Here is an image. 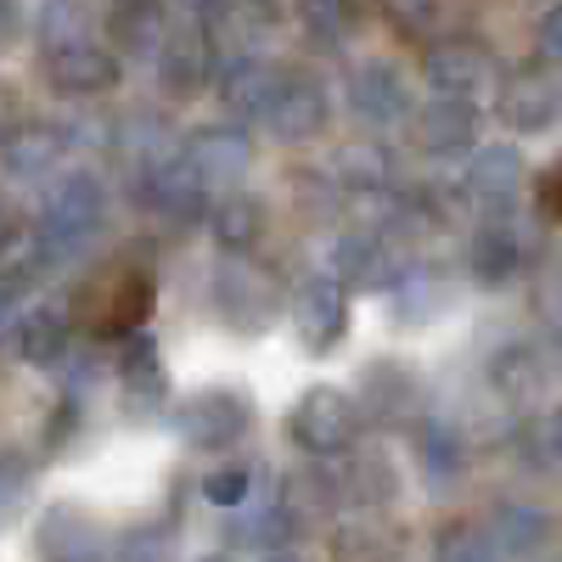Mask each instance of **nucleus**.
Listing matches in <instances>:
<instances>
[{"mask_svg": "<svg viewBox=\"0 0 562 562\" xmlns=\"http://www.w3.org/2000/svg\"><path fill=\"white\" fill-rule=\"evenodd\" d=\"M108 231V186L90 175V169H74L63 175L52 192H45V209H40V248H45V265H74L97 248V237Z\"/></svg>", "mask_w": 562, "mask_h": 562, "instance_id": "obj_1", "label": "nucleus"}, {"mask_svg": "<svg viewBox=\"0 0 562 562\" xmlns=\"http://www.w3.org/2000/svg\"><path fill=\"white\" fill-rule=\"evenodd\" d=\"M158 304V281L147 265H113V270H97L79 288V321L97 333L102 344H130L140 338V326H147Z\"/></svg>", "mask_w": 562, "mask_h": 562, "instance_id": "obj_2", "label": "nucleus"}, {"mask_svg": "<svg viewBox=\"0 0 562 562\" xmlns=\"http://www.w3.org/2000/svg\"><path fill=\"white\" fill-rule=\"evenodd\" d=\"M130 198H135L140 214H153L158 225H175V231L198 225V220H214V192L198 180V169L180 153L135 164L130 169Z\"/></svg>", "mask_w": 562, "mask_h": 562, "instance_id": "obj_3", "label": "nucleus"}, {"mask_svg": "<svg viewBox=\"0 0 562 562\" xmlns=\"http://www.w3.org/2000/svg\"><path fill=\"white\" fill-rule=\"evenodd\" d=\"M360 405L344 394V389H333V383H315V389H304L299 400H293V411H288V439L310 456V461H344V456H355L360 450Z\"/></svg>", "mask_w": 562, "mask_h": 562, "instance_id": "obj_4", "label": "nucleus"}, {"mask_svg": "<svg viewBox=\"0 0 562 562\" xmlns=\"http://www.w3.org/2000/svg\"><path fill=\"white\" fill-rule=\"evenodd\" d=\"M40 79L57 97H108V90L124 79V63L113 45L85 40V34H45L40 45Z\"/></svg>", "mask_w": 562, "mask_h": 562, "instance_id": "obj_5", "label": "nucleus"}, {"mask_svg": "<svg viewBox=\"0 0 562 562\" xmlns=\"http://www.w3.org/2000/svg\"><path fill=\"white\" fill-rule=\"evenodd\" d=\"M422 79H428L434 97L479 108L490 90L501 85V57L490 52L479 34H445L439 45L422 52Z\"/></svg>", "mask_w": 562, "mask_h": 562, "instance_id": "obj_6", "label": "nucleus"}, {"mask_svg": "<svg viewBox=\"0 0 562 562\" xmlns=\"http://www.w3.org/2000/svg\"><path fill=\"white\" fill-rule=\"evenodd\" d=\"M209 304L220 315V326H231V333H270L276 315L288 310L281 304V281L265 270V265H248V259H225L214 270V288H209Z\"/></svg>", "mask_w": 562, "mask_h": 562, "instance_id": "obj_7", "label": "nucleus"}, {"mask_svg": "<svg viewBox=\"0 0 562 562\" xmlns=\"http://www.w3.org/2000/svg\"><path fill=\"white\" fill-rule=\"evenodd\" d=\"M169 428L186 450H231L254 428V405L243 389H198L169 411Z\"/></svg>", "mask_w": 562, "mask_h": 562, "instance_id": "obj_8", "label": "nucleus"}, {"mask_svg": "<svg viewBox=\"0 0 562 562\" xmlns=\"http://www.w3.org/2000/svg\"><path fill=\"white\" fill-rule=\"evenodd\" d=\"M524 192H529V164H524L518 147H506V140L479 147L473 158H467V169H461V198L479 209V220L518 214Z\"/></svg>", "mask_w": 562, "mask_h": 562, "instance_id": "obj_9", "label": "nucleus"}, {"mask_svg": "<svg viewBox=\"0 0 562 562\" xmlns=\"http://www.w3.org/2000/svg\"><path fill=\"white\" fill-rule=\"evenodd\" d=\"M220 68H225L220 45L209 40V29H203L192 12H186V18L175 23L169 45L158 52V85H164V97H169V102L203 97L209 85H220Z\"/></svg>", "mask_w": 562, "mask_h": 562, "instance_id": "obj_10", "label": "nucleus"}, {"mask_svg": "<svg viewBox=\"0 0 562 562\" xmlns=\"http://www.w3.org/2000/svg\"><path fill=\"white\" fill-rule=\"evenodd\" d=\"M265 135L281 140V147H299V140H315L326 124H333V97L310 68H281V85L265 108Z\"/></svg>", "mask_w": 562, "mask_h": 562, "instance_id": "obj_11", "label": "nucleus"}, {"mask_svg": "<svg viewBox=\"0 0 562 562\" xmlns=\"http://www.w3.org/2000/svg\"><path fill=\"white\" fill-rule=\"evenodd\" d=\"M34 551H40V562H119L108 524L97 518V512L74 506V501H57V506L40 512Z\"/></svg>", "mask_w": 562, "mask_h": 562, "instance_id": "obj_12", "label": "nucleus"}, {"mask_svg": "<svg viewBox=\"0 0 562 562\" xmlns=\"http://www.w3.org/2000/svg\"><path fill=\"white\" fill-rule=\"evenodd\" d=\"M344 97H349V119L366 124V130H394V124H411V119H416L405 68L389 63V57H366V63H355Z\"/></svg>", "mask_w": 562, "mask_h": 562, "instance_id": "obj_13", "label": "nucleus"}, {"mask_svg": "<svg viewBox=\"0 0 562 562\" xmlns=\"http://www.w3.org/2000/svg\"><path fill=\"white\" fill-rule=\"evenodd\" d=\"M529 265H535V237L518 214L479 220V231L467 237V276H473L479 288H506V281H518Z\"/></svg>", "mask_w": 562, "mask_h": 562, "instance_id": "obj_14", "label": "nucleus"}, {"mask_svg": "<svg viewBox=\"0 0 562 562\" xmlns=\"http://www.w3.org/2000/svg\"><path fill=\"white\" fill-rule=\"evenodd\" d=\"M293 326H299V344L310 349V355H333V349H344V338H349V288L326 270V276H310L304 288L293 293Z\"/></svg>", "mask_w": 562, "mask_h": 562, "instance_id": "obj_15", "label": "nucleus"}, {"mask_svg": "<svg viewBox=\"0 0 562 562\" xmlns=\"http://www.w3.org/2000/svg\"><path fill=\"white\" fill-rule=\"evenodd\" d=\"M405 270H411L405 254L389 237H378V231H366V225H349L333 243V276L355 293H394V281Z\"/></svg>", "mask_w": 562, "mask_h": 562, "instance_id": "obj_16", "label": "nucleus"}, {"mask_svg": "<svg viewBox=\"0 0 562 562\" xmlns=\"http://www.w3.org/2000/svg\"><path fill=\"white\" fill-rule=\"evenodd\" d=\"M180 158L198 169V180L209 186H237L248 169H254V135L243 124H198L192 135L180 140Z\"/></svg>", "mask_w": 562, "mask_h": 562, "instance_id": "obj_17", "label": "nucleus"}, {"mask_svg": "<svg viewBox=\"0 0 562 562\" xmlns=\"http://www.w3.org/2000/svg\"><path fill=\"white\" fill-rule=\"evenodd\" d=\"M74 333H79V315L68 299H34L18 321H12V355L29 360V366H63L68 349H74Z\"/></svg>", "mask_w": 562, "mask_h": 562, "instance_id": "obj_18", "label": "nucleus"}, {"mask_svg": "<svg viewBox=\"0 0 562 562\" xmlns=\"http://www.w3.org/2000/svg\"><path fill=\"white\" fill-rule=\"evenodd\" d=\"M495 113L506 130H518V135H546L562 124V79L551 68H524V74H512L501 85V97H495Z\"/></svg>", "mask_w": 562, "mask_h": 562, "instance_id": "obj_19", "label": "nucleus"}, {"mask_svg": "<svg viewBox=\"0 0 562 562\" xmlns=\"http://www.w3.org/2000/svg\"><path fill=\"white\" fill-rule=\"evenodd\" d=\"M355 405H360L366 422H378V428H400V422H411L416 405H422V383L400 360H366L360 378H355Z\"/></svg>", "mask_w": 562, "mask_h": 562, "instance_id": "obj_20", "label": "nucleus"}, {"mask_svg": "<svg viewBox=\"0 0 562 562\" xmlns=\"http://www.w3.org/2000/svg\"><path fill=\"white\" fill-rule=\"evenodd\" d=\"M119 400L130 416H164L175 411V389H169V371H164V355L158 344L140 333L130 344H119Z\"/></svg>", "mask_w": 562, "mask_h": 562, "instance_id": "obj_21", "label": "nucleus"}, {"mask_svg": "<svg viewBox=\"0 0 562 562\" xmlns=\"http://www.w3.org/2000/svg\"><path fill=\"white\" fill-rule=\"evenodd\" d=\"M411 461H416L422 484L434 495H450L467 479V467H473V445H467V434L456 422L428 416V422H416V434H411Z\"/></svg>", "mask_w": 562, "mask_h": 562, "instance_id": "obj_22", "label": "nucleus"}, {"mask_svg": "<svg viewBox=\"0 0 562 562\" xmlns=\"http://www.w3.org/2000/svg\"><path fill=\"white\" fill-rule=\"evenodd\" d=\"M68 153H74V130L57 124V119H23V124H12L7 130V147H0L12 180H45V175H57V164Z\"/></svg>", "mask_w": 562, "mask_h": 562, "instance_id": "obj_23", "label": "nucleus"}, {"mask_svg": "<svg viewBox=\"0 0 562 562\" xmlns=\"http://www.w3.org/2000/svg\"><path fill=\"white\" fill-rule=\"evenodd\" d=\"M411 140H416V153H428V158L467 153V147L479 140V108L428 97V102L416 108V119H411Z\"/></svg>", "mask_w": 562, "mask_h": 562, "instance_id": "obj_24", "label": "nucleus"}, {"mask_svg": "<svg viewBox=\"0 0 562 562\" xmlns=\"http://www.w3.org/2000/svg\"><path fill=\"white\" fill-rule=\"evenodd\" d=\"M270 501L293 518V529L333 524L338 506H344V473H333V467H304V473L281 479V490H276Z\"/></svg>", "mask_w": 562, "mask_h": 562, "instance_id": "obj_25", "label": "nucleus"}, {"mask_svg": "<svg viewBox=\"0 0 562 562\" xmlns=\"http://www.w3.org/2000/svg\"><path fill=\"white\" fill-rule=\"evenodd\" d=\"M276 85H281V68L265 63V57H237V63H225L220 68V102L231 113V124H259L270 97H276Z\"/></svg>", "mask_w": 562, "mask_h": 562, "instance_id": "obj_26", "label": "nucleus"}, {"mask_svg": "<svg viewBox=\"0 0 562 562\" xmlns=\"http://www.w3.org/2000/svg\"><path fill=\"white\" fill-rule=\"evenodd\" d=\"M551 355L540 349V344H501L495 349V360H490V389L501 394V400H512V405H529V400H540L546 389H551Z\"/></svg>", "mask_w": 562, "mask_h": 562, "instance_id": "obj_27", "label": "nucleus"}, {"mask_svg": "<svg viewBox=\"0 0 562 562\" xmlns=\"http://www.w3.org/2000/svg\"><path fill=\"white\" fill-rule=\"evenodd\" d=\"M326 175H333L344 186V198L349 209L366 203V198H383L394 192V158L383 140H349V147H338V158L326 164Z\"/></svg>", "mask_w": 562, "mask_h": 562, "instance_id": "obj_28", "label": "nucleus"}, {"mask_svg": "<svg viewBox=\"0 0 562 562\" xmlns=\"http://www.w3.org/2000/svg\"><path fill=\"white\" fill-rule=\"evenodd\" d=\"M108 40H113V52L119 57H153L158 63V52L169 45V34H175V12H164V7H147V0H130V7H108Z\"/></svg>", "mask_w": 562, "mask_h": 562, "instance_id": "obj_29", "label": "nucleus"}, {"mask_svg": "<svg viewBox=\"0 0 562 562\" xmlns=\"http://www.w3.org/2000/svg\"><path fill=\"white\" fill-rule=\"evenodd\" d=\"M484 529H490V540L501 546L506 562H529V557L546 551L551 535H557L551 512H540V506H529V501H501V506L490 512Z\"/></svg>", "mask_w": 562, "mask_h": 562, "instance_id": "obj_30", "label": "nucleus"}, {"mask_svg": "<svg viewBox=\"0 0 562 562\" xmlns=\"http://www.w3.org/2000/svg\"><path fill=\"white\" fill-rule=\"evenodd\" d=\"M40 270H45L40 220L7 214V231H0V293H7V304L23 299V288H29V281H40Z\"/></svg>", "mask_w": 562, "mask_h": 562, "instance_id": "obj_31", "label": "nucleus"}, {"mask_svg": "<svg viewBox=\"0 0 562 562\" xmlns=\"http://www.w3.org/2000/svg\"><path fill=\"white\" fill-rule=\"evenodd\" d=\"M209 231H214L220 254H231V259H248V254L265 243L270 214H265V203H259V198H248V192H225V198L214 203Z\"/></svg>", "mask_w": 562, "mask_h": 562, "instance_id": "obj_32", "label": "nucleus"}, {"mask_svg": "<svg viewBox=\"0 0 562 562\" xmlns=\"http://www.w3.org/2000/svg\"><path fill=\"white\" fill-rule=\"evenodd\" d=\"M400 495V473L383 450H355L344 467V501L360 512V518H378V512Z\"/></svg>", "mask_w": 562, "mask_h": 562, "instance_id": "obj_33", "label": "nucleus"}, {"mask_svg": "<svg viewBox=\"0 0 562 562\" xmlns=\"http://www.w3.org/2000/svg\"><path fill=\"white\" fill-rule=\"evenodd\" d=\"M389 304H394V321H405V326H428V321L450 304V288H445V276H439L434 265H411V270L394 281Z\"/></svg>", "mask_w": 562, "mask_h": 562, "instance_id": "obj_34", "label": "nucleus"}, {"mask_svg": "<svg viewBox=\"0 0 562 562\" xmlns=\"http://www.w3.org/2000/svg\"><path fill=\"white\" fill-rule=\"evenodd\" d=\"M333 562H400V535L378 518H355L333 529Z\"/></svg>", "mask_w": 562, "mask_h": 562, "instance_id": "obj_35", "label": "nucleus"}, {"mask_svg": "<svg viewBox=\"0 0 562 562\" xmlns=\"http://www.w3.org/2000/svg\"><path fill=\"white\" fill-rule=\"evenodd\" d=\"M434 562H506V557H501V546L490 540V529H479V524H450V529H439V540H434Z\"/></svg>", "mask_w": 562, "mask_h": 562, "instance_id": "obj_36", "label": "nucleus"}, {"mask_svg": "<svg viewBox=\"0 0 562 562\" xmlns=\"http://www.w3.org/2000/svg\"><path fill=\"white\" fill-rule=\"evenodd\" d=\"M203 501L225 506V512H243L254 501V467L248 461H225L214 473H203Z\"/></svg>", "mask_w": 562, "mask_h": 562, "instance_id": "obj_37", "label": "nucleus"}, {"mask_svg": "<svg viewBox=\"0 0 562 562\" xmlns=\"http://www.w3.org/2000/svg\"><path fill=\"white\" fill-rule=\"evenodd\" d=\"M535 315L540 326L562 344V265H540L535 270Z\"/></svg>", "mask_w": 562, "mask_h": 562, "instance_id": "obj_38", "label": "nucleus"}, {"mask_svg": "<svg viewBox=\"0 0 562 562\" xmlns=\"http://www.w3.org/2000/svg\"><path fill=\"white\" fill-rule=\"evenodd\" d=\"M344 29H349V7H304V40L315 52H338L349 40Z\"/></svg>", "mask_w": 562, "mask_h": 562, "instance_id": "obj_39", "label": "nucleus"}, {"mask_svg": "<svg viewBox=\"0 0 562 562\" xmlns=\"http://www.w3.org/2000/svg\"><path fill=\"white\" fill-rule=\"evenodd\" d=\"M389 23L405 29V34H416V40H428V45L445 40V34H439V29H445V7H394Z\"/></svg>", "mask_w": 562, "mask_h": 562, "instance_id": "obj_40", "label": "nucleus"}, {"mask_svg": "<svg viewBox=\"0 0 562 562\" xmlns=\"http://www.w3.org/2000/svg\"><path fill=\"white\" fill-rule=\"evenodd\" d=\"M535 52L546 68H562V7H546L535 23Z\"/></svg>", "mask_w": 562, "mask_h": 562, "instance_id": "obj_41", "label": "nucleus"}, {"mask_svg": "<svg viewBox=\"0 0 562 562\" xmlns=\"http://www.w3.org/2000/svg\"><path fill=\"white\" fill-rule=\"evenodd\" d=\"M535 203H540V214L546 220H557L562 225V158L540 175V186H535Z\"/></svg>", "mask_w": 562, "mask_h": 562, "instance_id": "obj_42", "label": "nucleus"}, {"mask_svg": "<svg viewBox=\"0 0 562 562\" xmlns=\"http://www.w3.org/2000/svg\"><path fill=\"white\" fill-rule=\"evenodd\" d=\"M540 445H546V473H562V411L540 422Z\"/></svg>", "mask_w": 562, "mask_h": 562, "instance_id": "obj_43", "label": "nucleus"}, {"mask_svg": "<svg viewBox=\"0 0 562 562\" xmlns=\"http://www.w3.org/2000/svg\"><path fill=\"white\" fill-rule=\"evenodd\" d=\"M18 495H23V461H18V450L7 456V506H18Z\"/></svg>", "mask_w": 562, "mask_h": 562, "instance_id": "obj_44", "label": "nucleus"}, {"mask_svg": "<svg viewBox=\"0 0 562 562\" xmlns=\"http://www.w3.org/2000/svg\"><path fill=\"white\" fill-rule=\"evenodd\" d=\"M265 562H304L299 551H281V557H265Z\"/></svg>", "mask_w": 562, "mask_h": 562, "instance_id": "obj_45", "label": "nucleus"}, {"mask_svg": "<svg viewBox=\"0 0 562 562\" xmlns=\"http://www.w3.org/2000/svg\"><path fill=\"white\" fill-rule=\"evenodd\" d=\"M203 562H237V557H203Z\"/></svg>", "mask_w": 562, "mask_h": 562, "instance_id": "obj_46", "label": "nucleus"}]
</instances>
